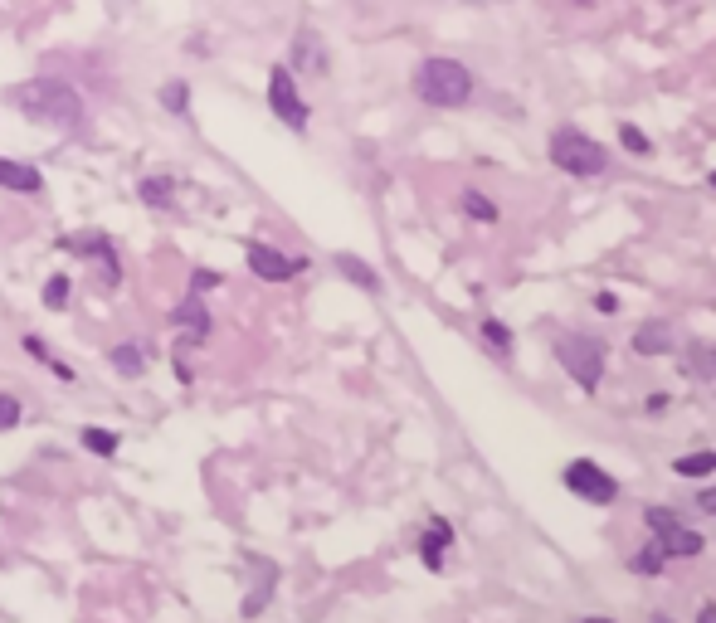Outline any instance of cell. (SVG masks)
I'll return each mask as SVG.
<instances>
[{
    "label": "cell",
    "mask_w": 716,
    "mask_h": 623,
    "mask_svg": "<svg viewBox=\"0 0 716 623\" xmlns=\"http://www.w3.org/2000/svg\"><path fill=\"white\" fill-rule=\"evenodd\" d=\"M10 103L25 112L30 122H54L64 132H83L88 127V103L74 83L64 78H30L20 88H10Z\"/></svg>",
    "instance_id": "cell-1"
},
{
    "label": "cell",
    "mask_w": 716,
    "mask_h": 623,
    "mask_svg": "<svg viewBox=\"0 0 716 623\" xmlns=\"http://www.w3.org/2000/svg\"><path fill=\"white\" fill-rule=\"evenodd\" d=\"M410 83H415V98L429 108H463L473 98V69L458 59H444V54L424 59Z\"/></svg>",
    "instance_id": "cell-2"
},
{
    "label": "cell",
    "mask_w": 716,
    "mask_h": 623,
    "mask_svg": "<svg viewBox=\"0 0 716 623\" xmlns=\"http://www.w3.org/2000/svg\"><path fill=\"white\" fill-rule=\"evenodd\" d=\"M551 161L561 171H570V176H600L609 166V151L595 137H585L580 127H556L551 132Z\"/></svg>",
    "instance_id": "cell-3"
},
{
    "label": "cell",
    "mask_w": 716,
    "mask_h": 623,
    "mask_svg": "<svg viewBox=\"0 0 716 623\" xmlns=\"http://www.w3.org/2000/svg\"><path fill=\"white\" fill-rule=\"evenodd\" d=\"M556 361L570 370V380L580 390H600L604 380V341L600 336H585V331H570L556 341Z\"/></svg>",
    "instance_id": "cell-4"
},
{
    "label": "cell",
    "mask_w": 716,
    "mask_h": 623,
    "mask_svg": "<svg viewBox=\"0 0 716 623\" xmlns=\"http://www.w3.org/2000/svg\"><path fill=\"white\" fill-rule=\"evenodd\" d=\"M643 521H648V531H653V541H658L663 555H687V560H692V555H702V536H697L687 521H678L668 507H648Z\"/></svg>",
    "instance_id": "cell-5"
},
{
    "label": "cell",
    "mask_w": 716,
    "mask_h": 623,
    "mask_svg": "<svg viewBox=\"0 0 716 623\" xmlns=\"http://www.w3.org/2000/svg\"><path fill=\"white\" fill-rule=\"evenodd\" d=\"M268 108L283 117V127L307 132V103H302L298 78H293V69H288V64H273V69H268Z\"/></svg>",
    "instance_id": "cell-6"
},
{
    "label": "cell",
    "mask_w": 716,
    "mask_h": 623,
    "mask_svg": "<svg viewBox=\"0 0 716 623\" xmlns=\"http://www.w3.org/2000/svg\"><path fill=\"white\" fill-rule=\"evenodd\" d=\"M561 482H566L575 497H585V502H595V507H609L614 497H619V482L604 473L600 463H590V458H570L566 473H561Z\"/></svg>",
    "instance_id": "cell-7"
},
{
    "label": "cell",
    "mask_w": 716,
    "mask_h": 623,
    "mask_svg": "<svg viewBox=\"0 0 716 623\" xmlns=\"http://www.w3.org/2000/svg\"><path fill=\"white\" fill-rule=\"evenodd\" d=\"M249 273H259L264 283H288L302 273V258H288L268 244H249Z\"/></svg>",
    "instance_id": "cell-8"
},
{
    "label": "cell",
    "mask_w": 716,
    "mask_h": 623,
    "mask_svg": "<svg viewBox=\"0 0 716 623\" xmlns=\"http://www.w3.org/2000/svg\"><path fill=\"white\" fill-rule=\"evenodd\" d=\"M0 185L15 190V195H39V190H44V176H39L35 166H25V161L0 156Z\"/></svg>",
    "instance_id": "cell-9"
},
{
    "label": "cell",
    "mask_w": 716,
    "mask_h": 623,
    "mask_svg": "<svg viewBox=\"0 0 716 623\" xmlns=\"http://www.w3.org/2000/svg\"><path fill=\"white\" fill-rule=\"evenodd\" d=\"M453 546V526L444 516H434L429 521V531H424V541H419V555H424V565L429 570H444V550Z\"/></svg>",
    "instance_id": "cell-10"
},
{
    "label": "cell",
    "mask_w": 716,
    "mask_h": 623,
    "mask_svg": "<svg viewBox=\"0 0 716 623\" xmlns=\"http://www.w3.org/2000/svg\"><path fill=\"white\" fill-rule=\"evenodd\" d=\"M634 351H639V356H663V351H678V336H673V327H668V322H643V327L634 331Z\"/></svg>",
    "instance_id": "cell-11"
},
{
    "label": "cell",
    "mask_w": 716,
    "mask_h": 623,
    "mask_svg": "<svg viewBox=\"0 0 716 623\" xmlns=\"http://www.w3.org/2000/svg\"><path fill=\"white\" fill-rule=\"evenodd\" d=\"M293 54H298V69H312V74H322V69H327V54H322V44H317V35H312V30H298V39H293Z\"/></svg>",
    "instance_id": "cell-12"
},
{
    "label": "cell",
    "mask_w": 716,
    "mask_h": 623,
    "mask_svg": "<svg viewBox=\"0 0 716 623\" xmlns=\"http://www.w3.org/2000/svg\"><path fill=\"white\" fill-rule=\"evenodd\" d=\"M682 375H692V380H716V346H692V351L682 356Z\"/></svg>",
    "instance_id": "cell-13"
},
{
    "label": "cell",
    "mask_w": 716,
    "mask_h": 623,
    "mask_svg": "<svg viewBox=\"0 0 716 623\" xmlns=\"http://www.w3.org/2000/svg\"><path fill=\"white\" fill-rule=\"evenodd\" d=\"M161 108L171 112V117H190V83L186 78H171V83H161Z\"/></svg>",
    "instance_id": "cell-14"
},
{
    "label": "cell",
    "mask_w": 716,
    "mask_h": 623,
    "mask_svg": "<svg viewBox=\"0 0 716 623\" xmlns=\"http://www.w3.org/2000/svg\"><path fill=\"white\" fill-rule=\"evenodd\" d=\"M171 322H176V327H190V336H205V331H210V312H205V302L190 297V302H181V307L171 312Z\"/></svg>",
    "instance_id": "cell-15"
},
{
    "label": "cell",
    "mask_w": 716,
    "mask_h": 623,
    "mask_svg": "<svg viewBox=\"0 0 716 623\" xmlns=\"http://www.w3.org/2000/svg\"><path fill=\"white\" fill-rule=\"evenodd\" d=\"M458 205H463V215H468V220H478V224H497V205H492V200L483 195V190H463V200H458Z\"/></svg>",
    "instance_id": "cell-16"
},
{
    "label": "cell",
    "mask_w": 716,
    "mask_h": 623,
    "mask_svg": "<svg viewBox=\"0 0 716 623\" xmlns=\"http://www.w3.org/2000/svg\"><path fill=\"white\" fill-rule=\"evenodd\" d=\"M337 268L351 278V283H361L366 293H380V278L371 273V263H361V258H351V254H337Z\"/></svg>",
    "instance_id": "cell-17"
},
{
    "label": "cell",
    "mask_w": 716,
    "mask_h": 623,
    "mask_svg": "<svg viewBox=\"0 0 716 623\" xmlns=\"http://www.w3.org/2000/svg\"><path fill=\"white\" fill-rule=\"evenodd\" d=\"M673 473H678V477H707V473H716V453H682L678 463H673Z\"/></svg>",
    "instance_id": "cell-18"
},
{
    "label": "cell",
    "mask_w": 716,
    "mask_h": 623,
    "mask_svg": "<svg viewBox=\"0 0 716 623\" xmlns=\"http://www.w3.org/2000/svg\"><path fill=\"white\" fill-rule=\"evenodd\" d=\"M113 366L122 370V375H142L147 370V361H142V346H132V341H122V346H113Z\"/></svg>",
    "instance_id": "cell-19"
},
{
    "label": "cell",
    "mask_w": 716,
    "mask_h": 623,
    "mask_svg": "<svg viewBox=\"0 0 716 623\" xmlns=\"http://www.w3.org/2000/svg\"><path fill=\"white\" fill-rule=\"evenodd\" d=\"M137 195H142V205L161 210V205H171V181L166 176H147V181L137 185Z\"/></svg>",
    "instance_id": "cell-20"
},
{
    "label": "cell",
    "mask_w": 716,
    "mask_h": 623,
    "mask_svg": "<svg viewBox=\"0 0 716 623\" xmlns=\"http://www.w3.org/2000/svg\"><path fill=\"white\" fill-rule=\"evenodd\" d=\"M663 565H668V555H663V550H658V541H648V546H643L639 555H634V560H629V570H634V575H658V570H663Z\"/></svg>",
    "instance_id": "cell-21"
},
{
    "label": "cell",
    "mask_w": 716,
    "mask_h": 623,
    "mask_svg": "<svg viewBox=\"0 0 716 623\" xmlns=\"http://www.w3.org/2000/svg\"><path fill=\"white\" fill-rule=\"evenodd\" d=\"M483 341H488L497 356H512V331L502 327L497 317H483Z\"/></svg>",
    "instance_id": "cell-22"
},
{
    "label": "cell",
    "mask_w": 716,
    "mask_h": 623,
    "mask_svg": "<svg viewBox=\"0 0 716 623\" xmlns=\"http://www.w3.org/2000/svg\"><path fill=\"white\" fill-rule=\"evenodd\" d=\"M83 448H88V453H98V458H113L117 434H108V429H83Z\"/></svg>",
    "instance_id": "cell-23"
},
{
    "label": "cell",
    "mask_w": 716,
    "mask_h": 623,
    "mask_svg": "<svg viewBox=\"0 0 716 623\" xmlns=\"http://www.w3.org/2000/svg\"><path fill=\"white\" fill-rule=\"evenodd\" d=\"M64 302H69V278H64V273H54V278L44 283V307H54V312H59Z\"/></svg>",
    "instance_id": "cell-24"
},
{
    "label": "cell",
    "mask_w": 716,
    "mask_h": 623,
    "mask_svg": "<svg viewBox=\"0 0 716 623\" xmlns=\"http://www.w3.org/2000/svg\"><path fill=\"white\" fill-rule=\"evenodd\" d=\"M619 142H624V151H634V156H648V151H653V142L643 137L634 122H624V127H619Z\"/></svg>",
    "instance_id": "cell-25"
},
{
    "label": "cell",
    "mask_w": 716,
    "mask_h": 623,
    "mask_svg": "<svg viewBox=\"0 0 716 623\" xmlns=\"http://www.w3.org/2000/svg\"><path fill=\"white\" fill-rule=\"evenodd\" d=\"M15 424H20V400L0 390V429H15Z\"/></svg>",
    "instance_id": "cell-26"
},
{
    "label": "cell",
    "mask_w": 716,
    "mask_h": 623,
    "mask_svg": "<svg viewBox=\"0 0 716 623\" xmlns=\"http://www.w3.org/2000/svg\"><path fill=\"white\" fill-rule=\"evenodd\" d=\"M215 283H220L215 268H195V273H190V293H205V288H215Z\"/></svg>",
    "instance_id": "cell-27"
},
{
    "label": "cell",
    "mask_w": 716,
    "mask_h": 623,
    "mask_svg": "<svg viewBox=\"0 0 716 623\" xmlns=\"http://www.w3.org/2000/svg\"><path fill=\"white\" fill-rule=\"evenodd\" d=\"M264 604H268V585H259L254 594H249V599H244V614H259Z\"/></svg>",
    "instance_id": "cell-28"
},
{
    "label": "cell",
    "mask_w": 716,
    "mask_h": 623,
    "mask_svg": "<svg viewBox=\"0 0 716 623\" xmlns=\"http://www.w3.org/2000/svg\"><path fill=\"white\" fill-rule=\"evenodd\" d=\"M25 351H30L35 361H44V366H49V346H44L39 336H25Z\"/></svg>",
    "instance_id": "cell-29"
},
{
    "label": "cell",
    "mask_w": 716,
    "mask_h": 623,
    "mask_svg": "<svg viewBox=\"0 0 716 623\" xmlns=\"http://www.w3.org/2000/svg\"><path fill=\"white\" fill-rule=\"evenodd\" d=\"M595 307H600V312H609V317H614V312H619V297H614V293H600V297H595Z\"/></svg>",
    "instance_id": "cell-30"
},
{
    "label": "cell",
    "mask_w": 716,
    "mask_h": 623,
    "mask_svg": "<svg viewBox=\"0 0 716 623\" xmlns=\"http://www.w3.org/2000/svg\"><path fill=\"white\" fill-rule=\"evenodd\" d=\"M697 507H702V512H707V516H716V487H707V492L697 497Z\"/></svg>",
    "instance_id": "cell-31"
},
{
    "label": "cell",
    "mask_w": 716,
    "mask_h": 623,
    "mask_svg": "<svg viewBox=\"0 0 716 623\" xmlns=\"http://www.w3.org/2000/svg\"><path fill=\"white\" fill-rule=\"evenodd\" d=\"M697 623H716V604H702V609H697Z\"/></svg>",
    "instance_id": "cell-32"
},
{
    "label": "cell",
    "mask_w": 716,
    "mask_h": 623,
    "mask_svg": "<svg viewBox=\"0 0 716 623\" xmlns=\"http://www.w3.org/2000/svg\"><path fill=\"white\" fill-rule=\"evenodd\" d=\"M653 623H673V619H668V614H653Z\"/></svg>",
    "instance_id": "cell-33"
},
{
    "label": "cell",
    "mask_w": 716,
    "mask_h": 623,
    "mask_svg": "<svg viewBox=\"0 0 716 623\" xmlns=\"http://www.w3.org/2000/svg\"><path fill=\"white\" fill-rule=\"evenodd\" d=\"M580 623H614V619H580Z\"/></svg>",
    "instance_id": "cell-34"
},
{
    "label": "cell",
    "mask_w": 716,
    "mask_h": 623,
    "mask_svg": "<svg viewBox=\"0 0 716 623\" xmlns=\"http://www.w3.org/2000/svg\"><path fill=\"white\" fill-rule=\"evenodd\" d=\"M707 185H712V190H716V171H712V176H707Z\"/></svg>",
    "instance_id": "cell-35"
},
{
    "label": "cell",
    "mask_w": 716,
    "mask_h": 623,
    "mask_svg": "<svg viewBox=\"0 0 716 623\" xmlns=\"http://www.w3.org/2000/svg\"><path fill=\"white\" fill-rule=\"evenodd\" d=\"M575 5H595V0H575Z\"/></svg>",
    "instance_id": "cell-36"
}]
</instances>
